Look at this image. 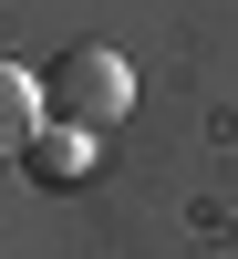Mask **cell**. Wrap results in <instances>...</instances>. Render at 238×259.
<instances>
[{"instance_id":"1","label":"cell","mask_w":238,"mask_h":259,"mask_svg":"<svg viewBox=\"0 0 238 259\" xmlns=\"http://www.w3.org/2000/svg\"><path fill=\"white\" fill-rule=\"evenodd\" d=\"M41 114H52V124H83V135L124 124V114H135V73H124V52H114V41H73V52H52Z\"/></svg>"},{"instance_id":"2","label":"cell","mask_w":238,"mask_h":259,"mask_svg":"<svg viewBox=\"0 0 238 259\" xmlns=\"http://www.w3.org/2000/svg\"><path fill=\"white\" fill-rule=\"evenodd\" d=\"M41 135V83L21 73V62H0V166H21Z\"/></svg>"},{"instance_id":"3","label":"cell","mask_w":238,"mask_h":259,"mask_svg":"<svg viewBox=\"0 0 238 259\" xmlns=\"http://www.w3.org/2000/svg\"><path fill=\"white\" fill-rule=\"evenodd\" d=\"M21 166H31L41 187H73L83 166H93V135H83V124H41V135H31V156H21Z\"/></svg>"}]
</instances>
